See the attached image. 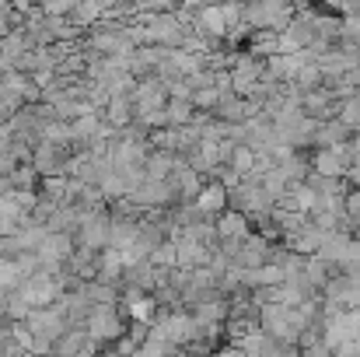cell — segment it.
<instances>
[{"instance_id": "7a4b0ae2", "label": "cell", "mask_w": 360, "mask_h": 357, "mask_svg": "<svg viewBox=\"0 0 360 357\" xmlns=\"http://www.w3.org/2000/svg\"><path fill=\"white\" fill-rule=\"evenodd\" d=\"M350 151H354V144L311 147V172H319L326 179H347V172H350Z\"/></svg>"}, {"instance_id": "8992f818", "label": "cell", "mask_w": 360, "mask_h": 357, "mask_svg": "<svg viewBox=\"0 0 360 357\" xmlns=\"http://www.w3.org/2000/svg\"><path fill=\"white\" fill-rule=\"evenodd\" d=\"M214 232L217 238H235V242H245V238L252 235V221L241 214V211H221L217 218H214Z\"/></svg>"}, {"instance_id": "4fadbf2b", "label": "cell", "mask_w": 360, "mask_h": 357, "mask_svg": "<svg viewBox=\"0 0 360 357\" xmlns=\"http://www.w3.org/2000/svg\"><path fill=\"white\" fill-rule=\"evenodd\" d=\"M354 144H360V133H357V137H354Z\"/></svg>"}, {"instance_id": "52a82bcc", "label": "cell", "mask_w": 360, "mask_h": 357, "mask_svg": "<svg viewBox=\"0 0 360 357\" xmlns=\"http://www.w3.org/2000/svg\"><path fill=\"white\" fill-rule=\"evenodd\" d=\"M340 144H354V133L340 123V119H326L315 126L311 147H340Z\"/></svg>"}, {"instance_id": "ba28073f", "label": "cell", "mask_w": 360, "mask_h": 357, "mask_svg": "<svg viewBox=\"0 0 360 357\" xmlns=\"http://www.w3.org/2000/svg\"><path fill=\"white\" fill-rule=\"evenodd\" d=\"M343 211H347V221H350V228L357 232V228H360V189H350V193L343 196Z\"/></svg>"}, {"instance_id": "277c9868", "label": "cell", "mask_w": 360, "mask_h": 357, "mask_svg": "<svg viewBox=\"0 0 360 357\" xmlns=\"http://www.w3.org/2000/svg\"><path fill=\"white\" fill-rule=\"evenodd\" d=\"M273 245H276V242H269L266 235L252 232V235L241 242L238 256H235V266H241V270H259V266H266V263H269Z\"/></svg>"}, {"instance_id": "9c48e42d", "label": "cell", "mask_w": 360, "mask_h": 357, "mask_svg": "<svg viewBox=\"0 0 360 357\" xmlns=\"http://www.w3.org/2000/svg\"><path fill=\"white\" fill-rule=\"evenodd\" d=\"M74 4H77V0H42V11H46L49 18H60V14L74 11Z\"/></svg>"}, {"instance_id": "30bf717a", "label": "cell", "mask_w": 360, "mask_h": 357, "mask_svg": "<svg viewBox=\"0 0 360 357\" xmlns=\"http://www.w3.org/2000/svg\"><path fill=\"white\" fill-rule=\"evenodd\" d=\"M210 357H245V354H241L238 344H224V347H217V351H214Z\"/></svg>"}, {"instance_id": "8fae6325", "label": "cell", "mask_w": 360, "mask_h": 357, "mask_svg": "<svg viewBox=\"0 0 360 357\" xmlns=\"http://www.w3.org/2000/svg\"><path fill=\"white\" fill-rule=\"evenodd\" d=\"M280 357H301V351H297V344H287V347L280 351Z\"/></svg>"}, {"instance_id": "3957f363", "label": "cell", "mask_w": 360, "mask_h": 357, "mask_svg": "<svg viewBox=\"0 0 360 357\" xmlns=\"http://www.w3.org/2000/svg\"><path fill=\"white\" fill-rule=\"evenodd\" d=\"M340 99L329 92V88H315V92H304L301 95V113L315 123H326V119H336L340 116Z\"/></svg>"}, {"instance_id": "6da1fadb", "label": "cell", "mask_w": 360, "mask_h": 357, "mask_svg": "<svg viewBox=\"0 0 360 357\" xmlns=\"http://www.w3.org/2000/svg\"><path fill=\"white\" fill-rule=\"evenodd\" d=\"M84 333L98 344V347H105V344H116L122 333H126V319H122V305H95L91 308V315H88V322H84Z\"/></svg>"}, {"instance_id": "5b68a950", "label": "cell", "mask_w": 360, "mask_h": 357, "mask_svg": "<svg viewBox=\"0 0 360 357\" xmlns=\"http://www.w3.org/2000/svg\"><path fill=\"white\" fill-rule=\"evenodd\" d=\"M193 203L203 211V218L214 221L221 211H228V186L217 182V179H210V182H203V189H200V196H196Z\"/></svg>"}, {"instance_id": "7c38bea8", "label": "cell", "mask_w": 360, "mask_h": 357, "mask_svg": "<svg viewBox=\"0 0 360 357\" xmlns=\"http://www.w3.org/2000/svg\"><path fill=\"white\" fill-rule=\"evenodd\" d=\"M354 242H357V245H360V228H357V232H354Z\"/></svg>"}]
</instances>
